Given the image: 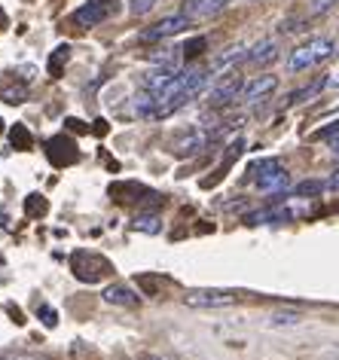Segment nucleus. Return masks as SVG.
Returning <instances> with one entry per match:
<instances>
[{
  "label": "nucleus",
  "instance_id": "obj_1",
  "mask_svg": "<svg viewBox=\"0 0 339 360\" xmlns=\"http://www.w3.org/2000/svg\"><path fill=\"white\" fill-rule=\"evenodd\" d=\"M333 52H336V43H333V40L315 37V40L302 43V46H297V49H290V56H288V70H290V74H302V70H309V68L321 65V61H327L330 56H333Z\"/></svg>",
  "mask_w": 339,
  "mask_h": 360
},
{
  "label": "nucleus",
  "instance_id": "obj_2",
  "mask_svg": "<svg viewBox=\"0 0 339 360\" xmlns=\"http://www.w3.org/2000/svg\"><path fill=\"white\" fill-rule=\"evenodd\" d=\"M251 171H254V184H257V190H260V193H269V195H275V199L288 193L290 177H288V171H284L275 159L257 162Z\"/></svg>",
  "mask_w": 339,
  "mask_h": 360
},
{
  "label": "nucleus",
  "instance_id": "obj_3",
  "mask_svg": "<svg viewBox=\"0 0 339 360\" xmlns=\"http://www.w3.org/2000/svg\"><path fill=\"white\" fill-rule=\"evenodd\" d=\"M242 89H245V79L233 68V70H223V74L214 79L208 98H211V104H229V101H236V98L242 95Z\"/></svg>",
  "mask_w": 339,
  "mask_h": 360
},
{
  "label": "nucleus",
  "instance_id": "obj_4",
  "mask_svg": "<svg viewBox=\"0 0 339 360\" xmlns=\"http://www.w3.org/2000/svg\"><path fill=\"white\" fill-rule=\"evenodd\" d=\"M184 302L190 309H226V305L238 302V296L229 290H193L184 296Z\"/></svg>",
  "mask_w": 339,
  "mask_h": 360
},
{
  "label": "nucleus",
  "instance_id": "obj_5",
  "mask_svg": "<svg viewBox=\"0 0 339 360\" xmlns=\"http://www.w3.org/2000/svg\"><path fill=\"white\" fill-rule=\"evenodd\" d=\"M46 156H49V162L56 168H65V165H74V162L79 159V150H77V143L70 138L56 134V138H49V143H46Z\"/></svg>",
  "mask_w": 339,
  "mask_h": 360
},
{
  "label": "nucleus",
  "instance_id": "obj_6",
  "mask_svg": "<svg viewBox=\"0 0 339 360\" xmlns=\"http://www.w3.org/2000/svg\"><path fill=\"white\" fill-rule=\"evenodd\" d=\"M275 89H279V77H272V74H260V77H254V79H248L245 89H242V101L245 104H257V101H263V98H269Z\"/></svg>",
  "mask_w": 339,
  "mask_h": 360
},
{
  "label": "nucleus",
  "instance_id": "obj_7",
  "mask_svg": "<svg viewBox=\"0 0 339 360\" xmlns=\"http://www.w3.org/2000/svg\"><path fill=\"white\" fill-rule=\"evenodd\" d=\"M110 15V0H89L79 10H74V22L79 28H95Z\"/></svg>",
  "mask_w": 339,
  "mask_h": 360
},
{
  "label": "nucleus",
  "instance_id": "obj_8",
  "mask_svg": "<svg viewBox=\"0 0 339 360\" xmlns=\"http://www.w3.org/2000/svg\"><path fill=\"white\" fill-rule=\"evenodd\" d=\"M193 19L190 15H165L162 22H156L153 28H147L144 34H141V40H165V37H174V34L186 31V25H190Z\"/></svg>",
  "mask_w": 339,
  "mask_h": 360
},
{
  "label": "nucleus",
  "instance_id": "obj_9",
  "mask_svg": "<svg viewBox=\"0 0 339 360\" xmlns=\"http://www.w3.org/2000/svg\"><path fill=\"white\" fill-rule=\"evenodd\" d=\"M279 58V43H275L272 37H266L260 43H254L251 49H248V65H254V68H266V65H272V61Z\"/></svg>",
  "mask_w": 339,
  "mask_h": 360
},
{
  "label": "nucleus",
  "instance_id": "obj_10",
  "mask_svg": "<svg viewBox=\"0 0 339 360\" xmlns=\"http://www.w3.org/2000/svg\"><path fill=\"white\" fill-rule=\"evenodd\" d=\"M229 0H184V15L190 19H208V15L220 13Z\"/></svg>",
  "mask_w": 339,
  "mask_h": 360
},
{
  "label": "nucleus",
  "instance_id": "obj_11",
  "mask_svg": "<svg viewBox=\"0 0 339 360\" xmlns=\"http://www.w3.org/2000/svg\"><path fill=\"white\" fill-rule=\"evenodd\" d=\"M174 77H177V70H174V68H156V70H150V74H144V79H141V86H144V92L159 95L168 83H172Z\"/></svg>",
  "mask_w": 339,
  "mask_h": 360
},
{
  "label": "nucleus",
  "instance_id": "obj_12",
  "mask_svg": "<svg viewBox=\"0 0 339 360\" xmlns=\"http://www.w3.org/2000/svg\"><path fill=\"white\" fill-rule=\"evenodd\" d=\"M104 302L122 305V309H135L141 300H138V293L132 290V287H126V284H110V287L104 290Z\"/></svg>",
  "mask_w": 339,
  "mask_h": 360
},
{
  "label": "nucleus",
  "instance_id": "obj_13",
  "mask_svg": "<svg viewBox=\"0 0 339 360\" xmlns=\"http://www.w3.org/2000/svg\"><path fill=\"white\" fill-rule=\"evenodd\" d=\"M68 58H70V46H68V43H61V46H56V52L49 56V65H46L49 77H61V74H65Z\"/></svg>",
  "mask_w": 339,
  "mask_h": 360
},
{
  "label": "nucleus",
  "instance_id": "obj_14",
  "mask_svg": "<svg viewBox=\"0 0 339 360\" xmlns=\"http://www.w3.org/2000/svg\"><path fill=\"white\" fill-rule=\"evenodd\" d=\"M245 58H248L245 46H229L223 56H217V61H214V70H233L236 61H245Z\"/></svg>",
  "mask_w": 339,
  "mask_h": 360
},
{
  "label": "nucleus",
  "instance_id": "obj_15",
  "mask_svg": "<svg viewBox=\"0 0 339 360\" xmlns=\"http://www.w3.org/2000/svg\"><path fill=\"white\" fill-rule=\"evenodd\" d=\"M10 141H13V147H19V150H31L34 147V138H31L28 125H22V122H15L10 129Z\"/></svg>",
  "mask_w": 339,
  "mask_h": 360
},
{
  "label": "nucleus",
  "instance_id": "obj_16",
  "mask_svg": "<svg viewBox=\"0 0 339 360\" xmlns=\"http://www.w3.org/2000/svg\"><path fill=\"white\" fill-rule=\"evenodd\" d=\"M46 211H49V202L43 199V195H28V199H25V217L40 220Z\"/></svg>",
  "mask_w": 339,
  "mask_h": 360
},
{
  "label": "nucleus",
  "instance_id": "obj_17",
  "mask_svg": "<svg viewBox=\"0 0 339 360\" xmlns=\"http://www.w3.org/2000/svg\"><path fill=\"white\" fill-rule=\"evenodd\" d=\"M0 98H4L6 104H22L25 98H28V86L25 83H10L4 92H0Z\"/></svg>",
  "mask_w": 339,
  "mask_h": 360
},
{
  "label": "nucleus",
  "instance_id": "obj_18",
  "mask_svg": "<svg viewBox=\"0 0 339 360\" xmlns=\"http://www.w3.org/2000/svg\"><path fill=\"white\" fill-rule=\"evenodd\" d=\"M290 214L288 211H281V208H272V211H257L248 217V223H269V220H288Z\"/></svg>",
  "mask_w": 339,
  "mask_h": 360
},
{
  "label": "nucleus",
  "instance_id": "obj_19",
  "mask_svg": "<svg viewBox=\"0 0 339 360\" xmlns=\"http://www.w3.org/2000/svg\"><path fill=\"white\" fill-rule=\"evenodd\" d=\"M300 314L297 311H275L269 318V327H297Z\"/></svg>",
  "mask_w": 339,
  "mask_h": 360
},
{
  "label": "nucleus",
  "instance_id": "obj_20",
  "mask_svg": "<svg viewBox=\"0 0 339 360\" xmlns=\"http://www.w3.org/2000/svg\"><path fill=\"white\" fill-rule=\"evenodd\" d=\"M324 186H327L324 180H302V184L293 186V195H318Z\"/></svg>",
  "mask_w": 339,
  "mask_h": 360
},
{
  "label": "nucleus",
  "instance_id": "obj_21",
  "mask_svg": "<svg viewBox=\"0 0 339 360\" xmlns=\"http://www.w3.org/2000/svg\"><path fill=\"white\" fill-rule=\"evenodd\" d=\"M132 229H141V232H159V217H156V214H144V217H135Z\"/></svg>",
  "mask_w": 339,
  "mask_h": 360
},
{
  "label": "nucleus",
  "instance_id": "obj_22",
  "mask_svg": "<svg viewBox=\"0 0 339 360\" xmlns=\"http://www.w3.org/2000/svg\"><path fill=\"white\" fill-rule=\"evenodd\" d=\"M156 6V0H129V13L132 15H144Z\"/></svg>",
  "mask_w": 339,
  "mask_h": 360
},
{
  "label": "nucleus",
  "instance_id": "obj_23",
  "mask_svg": "<svg viewBox=\"0 0 339 360\" xmlns=\"http://www.w3.org/2000/svg\"><path fill=\"white\" fill-rule=\"evenodd\" d=\"M336 4H339V0H309V13H312V15H321V13L333 10Z\"/></svg>",
  "mask_w": 339,
  "mask_h": 360
},
{
  "label": "nucleus",
  "instance_id": "obj_24",
  "mask_svg": "<svg viewBox=\"0 0 339 360\" xmlns=\"http://www.w3.org/2000/svg\"><path fill=\"white\" fill-rule=\"evenodd\" d=\"M202 46H205V40L199 37V40H193V43H186V46H181V49L186 52V58H193V56H199V52H202Z\"/></svg>",
  "mask_w": 339,
  "mask_h": 360
},
{
  "label": "nucleus",
  "instance_id": "obj_25",
  "mask_svg": "<svg viewBox=\"0 0 339 360\" xmlns=\"http://www.w3.org/2000/svg\"><path fill=\"white\" fill-rule=\"evenodd\" d=\"M333 134H339V122H333V125H327V129H321L315 138H333Z\"/></svg>",
  "mask_w": 339,
  "mask_h": 360
},
{
  "label": "nucleus",
  "instance_id": "obj_26",
  "mask_svg": "<svg viewBox=\"0 0 339 360\" xmlns=\"http://www.w3.org/2000/svg\"><path fill=\"white\" fill-rule=\"evenodd\" d=\"M324 83H327V89H339V68L330 77H324Z\"/></svg>",
  "mask_w": 339,
  "mask_h": 360
},
{
  "label": "nucleus",
  "instance_id": "obj_27",
  "mask_svg": "<svg viewBox=\"0 0 339 360\" xmlns=\"http://www.w3.org/2000/svg\"><path fill=\"white\" fill-rule=\"evenodd\" d=\"M43 321H46V327H56V311H52V309H43Z\"/></svg>",
  "mask_w": 339,
  "mask_h": 360
},
{
  "label": "nucleus",
  "instance_id": "obj_28",
  "mask_svg": "<svg viewBox=\"0 0 339 360\" xmlns=\"http://www.w3.org/2000/svg\"><path fill=\"white\" fill-rule=\"evenodd\" d=\"M92 131L98 134V138H101V134H107V122H104V120H95V125H92Z\"/></svg>",
  "mask_w": 339,
  "mask_h": 360
},
{
  "label": "nucleus",
  "instance_id": "obj_29",
  "mask_svg": "<svg viewBox=\"0 0 339 360\" xmlns=\"http://www.w3.org/2000/svg\"><path fill=\"white\" fill-rule=\"evenodd\" d=\"M327 186H330V190H339V171H333V174H330Z\"/></svg>",
  "mask_w": 339,
  "mask_h": 360
},
{
  "label": "nucleus",
  "instance_id": "obj_30",
  "mask_svg": "<svg viewBox=\"0 0 339 360\" xmlns=\"http://www.w3.org/2000/svg\"><path fill=\"white\" fill-rule=\"evenodd\" d=\"M70 122V129H74V131H86V125H79V120H68Z\"/></svg>",
  "mask_w": 339,
  "mask_h": 360
},
{
  "label": "nucleus",
  "instance_id": "obj_31",
  "mask_svg": "<svg viewBox=\"0 0 339 360\" xmlns=\"http://www.w3.org/2000/svg\"><path fill=\"white\" fill-rule=\"evenodd\" d=\"M144 360H165V357H159V354H144Z\"/></svg>",
  "mask_w": 339,
  "mask_h": 360
},
{
  "label": "nucleus",
  "instance_id": "obj_32",
  "mask_svg": "<svg viewBox=\"0 0 339 360\" xmlns=\"http://www.w3.org/2000/svg\"><path fill=\"white\" fill-rule=\"evenodd\" d=\"M333 153H336V159H339V141H333Z\"/></svg>",
  "mask_w": 339,
  "mask_h": 360
},
{
  "label": "nucleus",
  "instance_id": "obj_33",
  "mask_svg": "<svg viewBox=\"0 0 339 360\" xmlns=\"http://www.w3.org/2000/svg\"><path fill=\"white\" fill-rule=\"evenodd\" d=\"M0 134H4V120H0Z\"/></svg>",
  "mask_w": 339,
  "mask_h": 360
}]
</instances>
